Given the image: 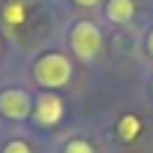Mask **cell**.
Wrapping results in <instances>:
<instances>
[{
  "instance_id": "obj_1",
  "label": "cell",
  "mask_w": 153,
  "mask_h": 153,
  "mask_svg": "<svg viewBox=\"0 0 153 153\" xmlns=\"http://www.w3.org/2000/svg\"><path fill=\"white\" fill-rule=\"evenodd\" d=\"M71 61L69 56L59 54V51H49V54L38 56V61L33 64V79L44 89L54 92V89H61L69 84L71 79Z\"/></svg>"
},
{
  "instance_id": "obj_2",
  "label": "cell",
  "mask_w": 153,
  "mask_h": 153,
  "mask_svg": "<svg viewBox=\"0 0 153 153\" xmlns=\"http://www.w3.org/2000/svg\"><path fill=\"white\" fill-rule=\"evenodd\" d=\"M69 46L76 59L92 61L102 51V31L92 21H76L69 31Z\"/></svg>"
},
{
  "instance_id": "obj_3",
  "label": "cell",
  "mask_w": 153,
  "mask_h": 153,
  "mask_svg": "<svg viewBox=\"0 0 153 153\" xmlns=\"http://www.w3.org/2000/svg\"><path fill=\"white\" fill-rule=\"evenodd\" d=\"M33 102L36 100L21 87L3 89L0 92V115L13 120V123H21V120H26L28 115H33Z\"/></svg>"
},
{
  "instance_id": "obj_4",
  "label": "cell",
  "mask_w": 153,
  "mask_h": 153,
  "mask_svg": "<svg viewBox=\"0 0 153 153\" xmlns=\"http://www.w3.org/2000/svg\"><path fill=\"white\" fill-rule=\"evenodd\" d=\"M64 117V102L56 92H41L33 102V120L41 128H54Z\"/></svg>"
},
{
  "instance_id": "obj_5",
  "label": "cell",
  "mask_w": 153,
  "mask_h": 153,
  "mask_svg": "<svg viewBox=\"0 0 153 153\" xmlns=\"http://www.w3.org/2000/svg\"><path fill=\"white\" fill-rule=\"evenodd\" d=\"M105 16L110 23H130L135 16V3L133 0H107L105 5Z\"/></svg>"
},
{
  "instance_id": "obj_6",
  "label": "cell",
  "mask_w": 153,
  "mask_h": 153,
  "mask_svg": "<svg viewBox=\"0 0 153 153\" xmlns=\"http://www.w3.org/2000/svg\"><path fill=\"white\" fill-rule=\"evenodd\" d=\"M117 133H120L123 140H133L140 133V120H138L135 115H125L120 120V125H117Z\"/></svg>"
},
{
  "instance_id": "obj_7",
  "label": "cell",
  "mask_w": 153,
  "mask_h": 153,
  "mask_svg": "<svg viewBox=\"0 0 153 153\" xmlns=\"http://www.w3.org/2000/svg\"><path fill=\"white\" fill-rule=\"evenodd\" d=\"M23 18H26V10H23L21 3H10V5H5V21L10 23V26L23 23Z\"/></svg>"
},
{
  "instance_id": "obj_8",
  "label": "cell",
  "mask_w": 153,
  "mask_h": 153,
  "mask_svg": "<svg viewBox=\"0 0 153 153\" xmlns=\"http://www.w3.org/2000/svg\"><path fill=\"white\" fill-rule=\"evenodd\" d=\"M64 153H94V148L82 138H74V140H69L64 146Z\"/></svg>"
},
{
  "instance_id": "obj_9",
  "label": "cell",
  "mask_w": 153,
  "mask_h": 153,
  "mask_svg": "<svg viewBox=\"0 0 153 153\" xmlns=\"http://www.w3.org/2000/svg\"><path fill=\"white\" fill-rule=\"evenodd\" d=\"M3 153H31V148H28V143H23V140H10L5 148H3Z\"/></svg>"
},
{
  "instance_id": "obj_10",
  "label": "cell",
  "mask_w": 153,
  "mask_h": 153,
  "mask_svg": "<svg viewBox=\"0 0 153 153\" xmlns=\"http://www.w3.org/2000/svg\"><path fill=\"white\" fill-rule=\"evenodd\" d=\"M74 5H79V8H94V5H100V0H74Z\"/></svg>"
},
{
  "instance_id": "obj_11",
  "label": "cell",
  "mask_w": 153,
  "mask_h": 153,
  "mask_svg": "<svg viewBox=\"0 0 153 153\" xmlns=\"http://www.w3.org/2000/svg\"><path fill=\"white\" fill-rule=\"evenodd\" d=\"M146 49H148V54L153 56V31L148 33V38H146Z\"/></svg>"
},
{
  "instance_id": "obj_12",
  "label": "cell",
  "mask_w": 153,
  "mask_h": 153,
  "mask_svg": "<svg viewBox=\"0 0 153 153\" xmlns=\"http://www.w3.org/2000/svg\"><path fill=\"white\" fill-rule=\"evenodd\" d=\"M151 89H153V84H151Z\"/></svg>"
}]
</instances>
